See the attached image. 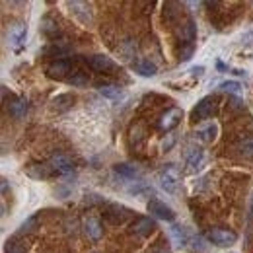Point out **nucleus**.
<instances>
[{"label": "nucleus", "instance_id": "f257e3e1", "mask_svg": "<svg viewBox=\"0 0 253 253\" xmlns=\"http://www.w3.org/2000/svg\"><path fill=\"white\" fill-rule=\"evenodd\" d=\"M158 181H160V187L166 191V193L175 195L177 187H179V169L173 164H168L158 173Z\"/></svg>", "mask_w": 253, "mask_h": 253}, {"label": "nucleus", "instance_id": "f03ea898", "mask_svg": "<svg viewBox=\"0 0 253 253\" xmlns=\"http://www.w3.org/2000/svg\"><path fill=\"white\" fill-rule=\"evenodd\" d=\"M207 238L218 248H230L232 244L238 242V234L228 228H212V230H209Z\"/></svg>", "mask_w": 253, "mask_h": 253}, {"label": "nucleus", "instance_id": "7ed1b4c3", "mask_svg": "<svg viewBox=\"0 0 253 253\" xmlns=\"http://www.w3.org/2000/svg\"><path fill=\"white\" fill-rule=\"evenodd\" d=\"M26 35H28V26H26L24 22H16V24L10 26L8 43H10V47H12L16 53H20L22 47L26 45Z\"/></svg>", "mask_w": 253, "mask_h": 253}, {"label": "nucleus", "instance_id": "20e7f679", "mask_svg": "<svg viewBox=\"0 0 253 253\" xmlns=\"http://www.w3.org/2000/svg\"><path fill=\"white\" fill-rule=\"evenodd\" d=\"M66 6L70 8V12H72V16L78 20V22H82V24H92V20H94V12H92V4H88V2H80V0H72V2H66Z\"/></svg>", "mask_w": 253, "mask_h": 253}, {"label": "nucleus", "instance_id": "39448f33", "mask_svg": "<svg viewBox=\"0 0 253 253\" xmlns=\"http://www.w3.org/2000/svg\"><path fill=\"white\" fill-rule=\"evenodd\" d=\"M148 212L154 214V216L160 218V220H166V222L175 220V212H173V209L168 207L166 203H162L160 199H150V201H148Z\"/></svg>", "mask_w": 253, "mask_h": 253}, {"label": "nucleus", "instance_id": "423d86ee", "mask_svg": "<svg viewBox=\"0 0 253 253\" xmlns=\"http://www.w3.org/2000/svg\"><path fill=\"white\" fill-rule=\"evenodd\" d=\"M181 117H183V111H181L179 107H171V109H168V111L160 117L158 128L162 132H169L171 128H175V126L179 125Z\"/></svg>", "mask_w": 253, "mask_h": 253}, {"label": "nucleus", "instance_id": "0eeeda50", "mask_svg": "<svg viewBox=\"0 0 253 253\" xmlns=\"http://www.w3.org/2000/svg\"><path fill=\"white\" fill-rule=\"evenodd\" d=\"M212 109H214V101H212L211 95H207V97H203V99L195 105L191 117H193V121H197V123H199V121H207V119H211Z\"/></svg>", "mask_w": 253, "mask_h": 253}, {"label": "nucleus", "instance_id": "6e6552de", "mask_svg": "<svg viewBox=\"0 0 253 253\" xmlns=\"http://www.w3.org/2000/svg\"><path fill=\"white\" fill-rule=\"evenodd\" d=\"M26 173H28L32 179H49V177L57 175V173H55V169H53V166H51V162L32 164V166H28V168H26Z\"/></svg>", "mask_w": 253, "mask_h": 253}, {"label": "nucleus", "instance_id": "1a4fd4ad", "mask_svg": "<svg viewBox=\"0 0 253 253\" xmlns=\"http://www.w3.org/2000/svg\"><path fill=\"white\" fill-rule=\"evenodd\" d=\"M130 228H132V234L134 236L146 238V236H150L156 230V222L152 220V218H148V216H140V218H136V220L132 222Z\"/></svg>", "mask_w": 253, "mask_h": 253}, {"label": "nucleus", "instance_id": "9d476101", "mask_svg": "<svg viewBox=\"0 0 253 253\" xmlns=\"http://www.w3.org/2000/svg\"><path fill=\"white\" fill-rule=\"evenodd\" d=\"M49 162H51V166H53V169H55L57 175H68V173H72V169H74L72 160L68 158L66 154H57V156H53Z\"/></svg>", "mask_w": 253, "mask_h": 253}, {"label": "nucleus", "instance_id": "9b49d317", "mask_svg": "<svg viewBox=\"0 0 253 253\" xmlns=\"http://www.w3.org/2000/svg\"><path fill=\"white\" fill-rule=\"evenodd\" d=\"M86 63L90 64L94 70H99V72H107V70L115 68L113 59L107 57V55H92V57H86Z\"/></svg>", "mask_w": 253, "mask_h": 253}, {"label": "nucleus", "instance_id": "f8f14e48", "mask_svg": "<svg viewBox=\"0 0 253 253\" xmlns=\"http://www.w3.org/2000/svg\"><path fill=\"white\" fill-rule=\"evenodd\" d=\"M84 232L88 234V238H92L94 242H99L101 236H103V228H101V222L95 216H88L84 220Z\"/></svg>", "mask_w": 253, "mask_h": 253}, {"label": "nucleus", "instance_id": "ddd939ff", "mask_svg": "<svg viewBox=\"0 0 253 253\" xmlns=\"http://www.w3.org/2000/svg\"><path fill=\"white\" fill-rule=\"evenodd\" d=\"M203 162H205V152L201 148H189V152H187V169L191 173L199 171L203 168Z\"/></svg>", "mask_w": 253, "mask_h": 253}, {"label": "nucleus", "instance_id": "4468645a", "mask_svg": "<svg viewBox=\"0 0 253 253\" xmlns=\"http://www.w3.org/2000/svg\"><path fill=\"white\" fill-rule=\"evenodd\" d=\"M66 72H70V61L66 59H59L47 66V76L51 78H63Z\"/></svg>", "mask_w": 253, "mask_h": 253}, {"label": "nucleus", "instance_id": "2eb2a0df", "mask_svg": "<svg viewBox=\"0 0 253 253\" xmlns=\"http://www.w3.org/2000/svg\"><path fill=\"white\" fill-rule=\"evenodd\" d=\"M8 113H10L14 119L26 117V113H28V99H26V97H16L14 101H10Z\"/></svg>", "mask_w": 253, "mask_h": 253}, {"label": "nucleus", "instance_id": "dca6fc26", "mask_svg": "<svg viewBox=\"0 0 253 253\" xmlns=\"http://www.w3.org/2000/svg\"><path fill=\"white\" fill-rule=\"evenodd\" d=\"M132 68H134L136 74H140V76H144V78H152V76H156V72H158L156 64L150 63L148 59H142V61L132 63Z\"/></svg>", "mask_w": 253, "mask_h": 253}, {"label": "nucleus", "instance_id": "f3484780", "mask_svg": "<svg viewBox=\"0 0 253 253\" xmlns=\"http://www.w3.org/2000/svg\"><path fill=\"white\" fill-rule=\"evenodd\" d=\"M113 171L117 173V175H121V177H125V179H136L138 175H140V171L134 168V166H130V164H117V166H113Z\"/></svg>", "mask_w": 253, "mask_h": 253}, {"label": "nucleus", "instance_id": "a211bd4d", "mask_svg": "<svg viewBox=\"0 0 253 253\" xmlns=\"http://www.w3.org/2000/svg\"><path fill=\"white\" fill-rule=\"evenodd\" d=\"M197 134H199V138L205 140V142H214V138H216V134H218V126L214 125V123H209V125L201 126V128L197 130Z\"/></svg>", "mask_w": 253, "mask_h": 253}, {"label": "nucleus", "instance_id": "6ab92c4d", "mask_svg": "<svg viewBox=\"0 0 253 253\" xmlns=\"http://www.w3.org/2000/svg\"><path fill=\"white\" fill-rule=\"evenodd\" d=\"M99 94L103 97H107V99H119V97H123V90L119 86H115V84H101L99 86Z\"/></svg>", "mask_w": 253, "mask_h": 253}, {"label": "nucleus", "instance_id": "aec40b11", "mask_svg": "<svg viewBox=\"0 0 253 253\" xmlns=\"http://www.w3.org/2000/svg\"><path fill=\"white\" fill-rule=\"evenodd\" d=\"M179 37L189 45L195 41V37H197V26L193 24V20H187V24L181 28V32H179Z\"/></svg>", "mask_w": 253, "mask_h": 253}, {"label": "nucleus", "instance_id": "412c9836", "mask_svg": "<svg viewBox=\"0 0 253 253\" xmlns=\"http://www.w3.org/2000/svg\"><path fill=\"white\" fill-rule=\"evenodd\" d=\"M220 90L222 92H228V94H232V95H240L244 92V86H242L240 82H236V80H226V82L220 84Z\"/></svg>", "mask_w": 253, "mask_h": 253}, {"label": "nucleus", "instance_id": "4be33fe9", "mask_svg": "<svg viewBox=\"0 0 253 253\" xmlns=\"http://www.w3.org/2000/svg\"><path fill=\"white\" fill-rule=\"evenodd\" d=\"M41 32L45 33V35H49V37H57V35H59V28H57L49 18H45L43 24H41Z\"/></svg>", "mask_w": 253, "mask_h": 253}, {"label": "nucleus", "instance_id": "5701e85b", "mask_svg": "<svg viewBox=\"0 0 253 253\" xmlns=\"http://www.w3.org/2000/svg\"><path fill=\"white\" fill-rule=\"evenodd\" d=\"M4 252L6 253H26V250H24V246H22L20 242H16V240H8L6 246H4Z\"/></svg>", "mask_w": 253, "mask_h": 253}, {"label": "nucleus", "instance_id": "b1692460", "mask_svg": "<svg viewBox=\"0 0 253 253\" xmlns=\"http://www.w3.org/2000/svg\"><path fill=\"white\" fill-rule=\"evenodd\" d=\"M240 148H242V154H244L246 158H252V156H253V138H248V140H244Z\"/></svg>", "mask_w": 253, "mask_h": 253}, {"label": "nucleus", "instance_id": "393cba45", "mask_svg": "<svg viewBox=\"0 0 253 253\" xmlns=\"http://www.w3.org/2000/svg\"><path fill=\"white\" fill-rule=\"evenodd\" d=\"M68 84H72V86H86L88 84V78L84 74H76V76L68 78Z\"/></svg>", "mask_w": 253, "mask_h": 253}, {"label": "nucleus", "instance_id": "a878e982", "mask_svg": "<svg viewBox=\"0 0 253 253\" xmlns=\"http://www.w3.org/2000/svg\"><path fill=\"white\" fill-rule=\"evenodd\" d=\"M193 51H195V43H189V45H185V47L179 51V59H181V61H187V59H191Z\"/></svg>", "mask_w": 253, "mask_h": 253}, {"label": "nucleus", "instance_id": "bb28decb", "mask_svg": "<svg viewBox=\"0 0 253 253\" xmlns=\"http://www.w3.org/2000/svg\"><path fill=\"white\" fill-rule=\"evenodd\" d=\"M45 53H53V55H57V57H61V55H64V53H68V49L66 47H61V45H53V47H47L45 49Z\"/></svg>", "mask_w": 253, "mask_h": 253}, {"label": "nucleus", "instance_id": "cd10ccee", "mask_svg": "<svg viewBox=\"0 0 253 253\" xmlns=\"http://www.w3.org/2000/svg\"><path fill=\"white\" fill-rule=\"evenodd\" d=\"M173 144H175V134H168V138L162 142V150H166V152H168V150H171V146H173Z\"/></svg>", "mask_w": 253, "mask_h": 253}, {"label": "nucleus", "instance_id": "c85d7f7f", "mask_svg": "<svg viewBox=\"0 0 253 253\" xmlns=\"http://www.w3.org/2000/svg\"><path fill=\"white\" fill-rule=\"evenodd\" d=\"M35 218H30V220L28 222H24V224H22V228H20V234H24V232H30V230H33L32 226H35Z\"/></svg>", "mask_w": 253, "mask_h": 253}, {"label": "nucleus", "instance_id": "c756f323", "mask_svg": "<svg viewBox=\"0 0 253 253\" xmlns=\"http://www.w3.org/2000/svg\"><path fill=\"white\" fill-rule=\"evenodd\" d=\"M189 72H191V76H201V74L205 72V66H201V64H199V66H193Z\"/></svg>", "mask_w": 253, "mask_h": 253}]
</instances>
